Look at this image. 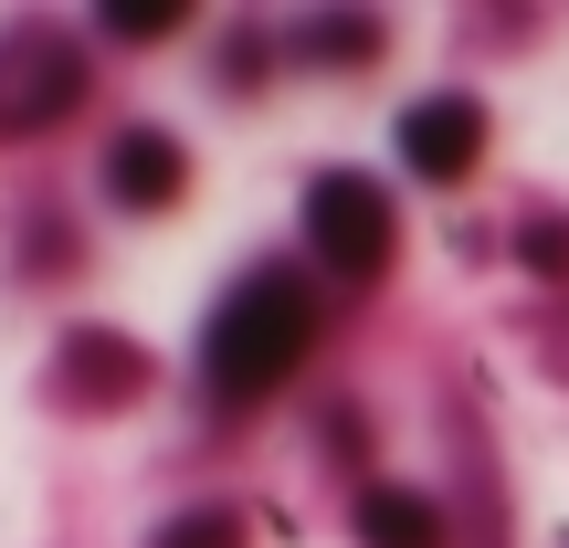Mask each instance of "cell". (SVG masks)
<instances>
[{
    "label": "cell",
    "instance_id": "6da1fadb",
    "mask_svg": "<svg viewBox=\"0 0 569 548\" xmlns=\"http://www.w3.org/2000/svg\"><path fill=\"white\" fill-rule=\"evenodd\" d=\"M317 348V285L306 275H243L232 306H211V338H201V390L222 411L264 401L274 380H296V359Z\"/></svg>",
    "mask_w": 569,
    "mask_h": 548
},
{
    "label": "cell",
    "instance_id": "7a4b0ae2",
    "mask_svg": "<svg viewBox=\"0 0 569 548\" xmlns=\"http://www.w3.org/2000/svg\"><path fill=\"white\" fill-rule=\"evenodd\" d=\"M306 243H317V265H327V275L369 285L390 253H401V211H390V190H380V180H359V169H327V180L306 190Z\"/></svg>",
    "mask_w": 569,
    "mask_h": 548
},
{
    "label": "cell",
    "instance_id": "3957f363",
    "mask_svg": "<svg viewBox=\"0 0 569 548\" xmlns=\"http://www.w3.org/2000/svg\"><path fill=\"white\" fill-rule=\"evenodd\" d=\"M84 96V53L63 32H11L0 42V138H32V127L74 117Z\"/></svg>",
    "mask_w": 569,
    "mask_h": 548
},
{
    "label": "cell",
    "instance_id": "277c9868",
    "mask_svg": "<svg viewBox=\"0 0 569 548\" xmlns=\"http://www.w3.org/2000/svg\"><path fill=\"white\" fill-rule=\"evenodd\" d=\"M401 159L422 169V180H465V169L486 159V106L475 96H422L401 117Z\"/></svg>",
    "mask_w": 569,
    "mask_h": 548
},
{
    "label": "cell",
    "instance_id": "5b68a950",
    "mask_svg": "<svg viewBox=\"0 0 569 548\" xmlns=\"http://www.w3.org/2000/svg\"><path fill=\"white\" fill-rule=\"evenodd\" d=\"M106 190H117L127 211H169L190 190V159H180V138H159V127H127L117 148H106Z\"/></svg>",
    "mask_w": 569,
    "mask_h": 548
},
{
    "label": "cell",
    "instance_id": "8992f818",
    "mask_svg": "<svg viewBox=\"0 0 569 548\" xmlns=\"http://www.w3.org/2000/svg\"><path fill=\"white\" fill-rule=\"evenodd\" d=\"M348 517H359L369 548H443V517H432L411 486H359V507H348Z\"/></svg>",
    "mask_w": 569,
    "mask_h": 548
},
{
    "label": "cell",
    "instance_id": "52a82bcc",
    "mask_svg": "<svg viewBox=\"0 0 569 548\" xmlns=\"http://www.w3.org/2000/svg\"><path fill=\"white\" fill-rule=\"evenodd\" d=\"M63 380H74L84 401H117V390H138V380H148V359H138L127 338H96V327H84V338L63 348Z\"/></svg>",
    "mask_w": 569,
    "mask_h": 548
},
{
    "label": "cell",
    "instance_id": "ba28073f",
    "mask_svg": "<svg viewBox=\"0 0 569 548\" xmlns=\"http://www.w3.org/2000/svg\"><path fill=\"white\" fill-rule=\"evenodd\" d=\"M296 42L317 63H359V53H380V21H348V11H317V21H296Z\"/></svg>",
    "mask_w": 569,
    "mask_h": 548
},
{
    "label": "cell",
    "instance_id": "9c48e42d",
    "mask_svg": "<svg viewBox=\"0 0 569 548\" xmlns=\"http://www.w3.org/2000/svg\"><path fill=\"white\" fill-rule=\"evenodd\" d=\"M180 0H117V11H106V32H117V42H169V32H180Z\"/></svg>",
    "mask_w": 569,
    "mask_h": 548
},
{
    "label": "cell",
    "instance_id": "30bf717a",
    "mask_svg": "<svg viewBox=\"0 0 569 548\" xmlns=\"http://www.w3.org/2000/svg\"><path fill=\"white\" fill-rule=\"evenodd\" d=\"M517 253H528L538 275H559V265H569V222H559V211H538V222L517 232Z\"/></svg>",
    "mask_w": 569,
    "mask_h": 548
},
{
    "label": "cell",
    "instance_id": "8fae6325",
    "mask_svg": "<svg viewBox=\"0 0 569 548\" xmlns=\"http://www.w3.org/2000/svg\"><path fill=\"white\" fill-rule=\"evenodd\" d=\"M159 548H232V517H222V507H201V517H169V528H159Z\"/></svg>",
    "mask_w": 569,
    "mask_h": 548
}]
</instances>
